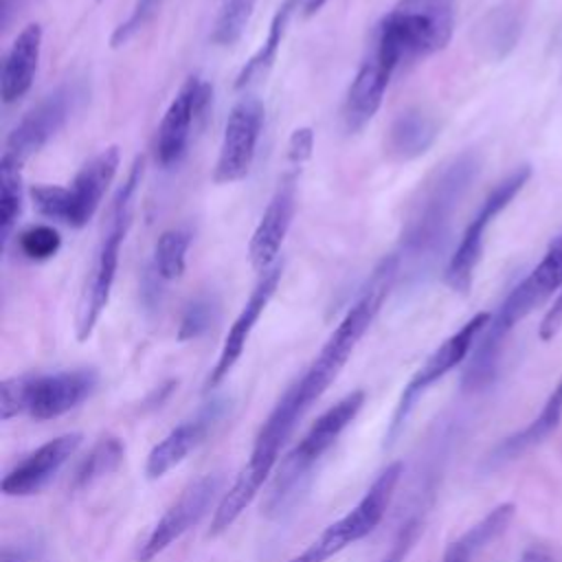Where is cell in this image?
Listing matches in <instances>:
<instances>
[{
  "instance_id": "6da1fadb",
  "label": "cell",
  "mask_w": 562,
  "mask_h": 562,
  "mask_svg": "<svg viewBox=\"0 0 562 562\" xmlns=\"http://www.w3.org/2000/svg\"><path fill=\"white\" fill-rule=\"evenodd\" d=\"M476 173V154L463 151L441 165L419 187L402 224L400 250L395 252L400 272L406 268L417 277L437 263L448 244L454 213L472 187Z\"/></svg>"
},
{
  "instance_id": "7a4b0ae2",
  "label": "cell",
  "mask_w": 562,
  "mask_h": 562,
  "mask_svg": "<svg viewBox=\"0 0 562 562\" xmlns=\"http://www.w3.org/2000/svg\"><path fill=\"white\" fill-rule=\"evenodd\" d=\"M400 277V261L395 255L384 257L378 268L373 270L371 279L362 288L356 303L347 310V314L340 318L336 329L329 334L327 342L314 358V362L307 367V371L281 395V404L301 419L307 408L327 391V386L338 378L340 369L351 358L356 345L378 316L393 281Z\"/></svg>"
},
{
  "instance_id": "3957f363",
  "label": "cell",
  "mask_w": 562,
  "mask_h": 562,
  "mask_svg": "<svg viewBox=\"0 0 562 562\" xmlns=\"http://www.w3.org/2000/svg\"><path fill=\"white\" fill-rule=\"evenodd\" d=\"M555 290H562V233H558L549 241L538 266L518 285L512 288V292L501 303L498 312L481 331L470 364L463 373V386L481 389L490 384V380L496 373L505 336L514 329L516 323H520L529 312L544 303Z\"/></svg>"
},
{
  "instance_id": "277c9868",
  "label": "cell",
  "mask_w": 562,
  "mask_h": 562,
  "mask_svg": "<svg viewBox=\"0 0 562 562\" xmlns=\"http://www.w3.org/2000/svg\"><path fill=\"white\" fill-rule=\"evenodd\" d=\"M140 176H143V158H136V162L132 165L123 187L119 189V193L112 202L108 226L103 231L92 270L88 274L86 288H83L81 299H79L77 318H75V331H77L79 340L90 338L99 316L103 314V310L110 301V292H112L116 268H119V252H121V244H123V239L127 235V228H130V222H132L134 195H136V189L140 184Z\"/></svg>"
},
{
  "instance_id": "5b68a950",
  "label": "cell",
  "mask_w": 562,
  "mask_h": 562,
  "mask_svg": "<svg viewBox=\"0 0 562 562\" xmlns=\"http://www.w3.org/2000/svg\"><path fill=\"white\" fill-rule=\"evenodd\" d=\"M454 31V0H400L375 26L373 44L400 64L448 46Z\"/></svg>"
},
{
  "instance_id": "8992f818",
  "label": "cell",
  "mask_w": 562,
  "mask_h": 562,
  "mask_svg": "<svg viewBox=\"0 0 562 562\" xmlns=\"http://www.w3.org/2000/svg\"><path fill=\"white\" fill-rule=\"evenodd\" d=\"M362 404H364V391H353L345 395L340 402H336L331 408H327L312 424V428L303 435V439L292 448V452L279 465V472L274 476L272 490L266 501V512L270 516H279L296 501L316 461L334 446L340 432L356 419Z\"/></svg>"
},
{
  "instance_id": "52a82bcc",
  "label": "cell",
  "mask_w": 562,
  "mask_h": 562,
  "mask_svg": "<svg viewBox=\"0 0 562 562\" xmlns=\"http://www.w3.org/2000/svg\"><path fill=\"white\" fill-rule=\"evenodd\" d=\"M119 165V147H105L79 169L70 187L35 184L31 187V200L44 217L81 228L94 217Z\"/></svg>"
},
{
  "instance_id": "ba28073f",
  "label": "cell",
  "mask_w": 562,
  "mask_h": 562,
  "mask_svg": "<svg viewBox=\"0 0 562 562\" xmlns=\"http://www.w3.org/2000/svg\"><path fill=\"white\" fill-rule=\"evenodd\" d=\"M402 470L404 468L400 461L386 465L349 514L331 522L316 540H312L299 555H294L288 562H325L331 555L340 553L351 542L369 536L382 520L395 492V485L402 476Z\"/></svg>"
},
{
  "instance_id": "9c48e42d",
  "label": "cell",
  "mask_w": 562,
  "mask_h": 562,
  "mask_svg": "<svg viewBox=\"0 0 562 562\" xmlns=\"http://www.w3.org/2000/svg\"><path fill=\"white\" fill-rule=\"evenodd\" d=\"M531 169L527 165L514 169L507 178H503L483 200V204L479 206L476 215L470 220V224L465 226L454 252L450 255L446 270H443V281L450 290L459 292V294H468L474 281V270L481 261L483 255V239H485V231L492 224V220L516 198V193L525 187V182L529 180Z\"/></svg>"
},
{
  "instance_id": "30bf717a",
  "label": "cell",
  "mask_w": 562,
  "mask_h": 562,
  "mask_svg": "<svg viewBox=\"0 0 562 562\" xmlns=\"http://www.w3.org/2000/svg\"><path fill=\"white\" fill-rule=\"evenodd\" d=\"M83 97L86 90L79 81H68L55 88L37 105H33L11 130L4 143V154L18 158L20 162H26L66 125Z\"/></svg>"
},
{
  "instance_id": "8fae6325",
  "label": "cell",
  "mask_w": 562,
  "mask_h": 562,
  "mask_svg": "<svg viewBox=\"0 0 562 562\" xmlns=\"http://www.w3.org/2000/svg\"><path fill=\"white\" fill-rule=\"evenodd\" d=\"M492 314L487 312H479L474 314L465 325H461L450 338H446L428 358L426 362L417 369V373L408 380V384L404 386L391 428H389V441H393L397 437V432L402 430L413 404L417 402V397L439 378H443L450 369H454L459 362L465 360V356L472 351L476 338L481 336V331L487 327Z\"/></svg>"
},
{
  "instance_id": "7c38bea8",
  "label": "cell",
  "mask_w": 562,
  "mask_h": 562,
  "mask_svg": "<svg viewBox=\"0 0 562 562\" xmlns=\"http://www.w3.org/2000/svg\"><path fill=\"white\" fill-rule=\"evenodd\" d=\"M261 125L263 105L259 99L244 97L231 108L213 169V180L217 184L239 182L248 176L255 160Z\"/></svg>"
},
{
  "instance_id": "4fadbf2b",
  "label": "cell",
  "mask_w": 562,
  "mask_h": 562,
  "mask_svg": "<svg viewBox=\"0 0 562 562\" xmlns=\"http://www.w3.org/2000/svg\"><path fill=\"white\" fill-rule=\"evenodd\" d=\"M211 94L213 88L206 81H200V77H189L180 86L156 130L154 154L162 167H171L184 156L191 127L211 103Z\"/></svg>"
},
{
  "instance_id": "5bb4252c",
  "label": "cell",
  "mask_w": 562,
  "mask_h": 562,
  "mask_svg": "<svg viewBox=\"0 0 562 562\" xmlns=\"http://www.w3.org/2000/svg\"><path fill=\"white\" fill-rule=\"evenodd\" d=\"M222 485H224V479L217 472L195 479L156 522L149 538L138 551V562L154 560L171 542H176L187 529H191L209 512L213 501L220 496Z\"/></svg>"
},
{
  "instance_id": "9a60e30c",
  "label": "cell",
  "mask_w": 562,
  "mask_h": 562,
  "mask_svg": "<svg viewBox=\"0 0 562 562\" xmlns=\"http://www.w3.org/2000/svg\"><path fill=\"white\" fill-rule=\"evenodd\" d=\"M397 66L400 61L389 50L371 42V48L347 90L342 112L347 132L362 130L375 116Z\"/></svg>"
},
{
  "instance_id": "2e32d148",
  "label": "cell",
  "mask_w": 562,
  "mask_h": 562,
  "mask_svg": "<svg viewBox=\"0 0 562 562\" xmlns=\"http://www.w3.org/2000/svg\"><path fill=\"white\" fill-rule=\"evenodd\" d=\"M97 386L92 369L26 375V411L33 419H55L79 406Z\"/></svg>"
},
{
  "instance_id": "e0dca14e",
  "label": "cell",
  "mask_w": 562,
  "mask_h": 562,
  "mask_svg": "<svg viewBox=\"0 0 562 562\" xmlns=\"http://www.w3.org/2000/svg\"><path fill=\"white\" fill-rule=\"evenodd\" d=\"M294 213H296V173L290 171L281 178L263 215L259 217L252 231V237L248 244V257L255 270L266 272L274 266L281 244L292 226Z\"/></svg>"
},
{
  "instance_id": "ac0fdd59",
  "label": "cell",
  "mask_w": 562,
  "mask_h": 562,
  "mask_svg": "<svg viewBox=\"0 0 562 562\" xmlns=\"http://www.w3.org/2000/svg\"><path fill=\"white\" fill-rule=\"evenodd\" d=\"M79 443H81V432H66L46 441L2 476L0 481L2 494L31 496L40 492L59 472V468L75 454Z\"/></svg>"
},
{
  "instance_id": "d6986e66",
  "label": "cell",
  "mask_w": 562,
  "mask_h": 562,
  "mask_svg": "<svg viewBox=\"0 0 562 562\" xmlns=\"http://www.w3.org/2000/svg\"><path fill=\"white\" fill-rule=\"evenodd\" d=\"M281 272L283 268L279 263H274L270 270L261 272L257 285L252 288L250 296L246 299L241 312L237 314V318L233 321L226 338H224V345H222V351H220V358L209 375V389L211 386H217L226 375L228 371L235 367V362L239 360L244 347H246V340L250 336V331L255 329L259 316L263 314V310L268 307L270 299L274 296L277 288H279V281H281Z\"/></svg>"
},
{
  "instance_id": "ffe728a7",
  "label": "cell",
  "mask_w": 562,
  "mask_h": 562,
  "mask_svg": "<svg viewBox=\"0 0 562 562\" xmlns=\"http://www.w3.org/2000/svg\"><path fill=\"white\" fill-rule=\"evenodd\" d=\"M222 411H224V402L213 400L204 408H200V413L195 417H191V419L178 424L173 430H169L167 437L162 441H158L151 448V452L147 454V463H145L147 479H160L171 468H176L209 435L213 424L220 419Z\"/></svg>"
},
{
  "instance_id": "44dd1931",
  "label": "cell",
  "mask_w": 562,
  "mask_h": 562,
  "mask_svg": "<svg viewBox=\"0 0 562 562\" xmlns=\"http://www.w3.org/2000/svg\"><path fill=\"white\" fill-rule=\"evenodd\" d=\"M42 35V26L37 22H31L11 42L0 70L2 103H15L31 90L40 64Z\"/></svg>"
},
{
  "instance_id": "7402d4cb",
  "label": "cell",
  "mask_w": 562,
  "mask_h": 562,
  "mask_svg": "<svg viewBox=\"0 0 562 562\" xmlns=\"http://www.w3.org/2000/svg\"><path fill=\"white\" fill-rule=\"evenodd\" d=\"M437 121L422 110L400 112L386 134V151L397 160H413L430 149L437 140Z\"/></svg>"
},
{
  "instance_id": "603a6c76",
  "label": "cell",
  "mask_w": 562,
  "mask_h": 562,
  "mask_svg": "<svg viewBox=\"0 0 562 562\" xmlns=\"http://www.w3.org/2000/svg\"><path fill=\"white\" fill-rule=\"evenodd\" d=\"M301 9V0H283L272 20H270V26H268V35L266 40L261 42V46L257 48V53L241 66L237 79H235V88L241 90L246 86H250L252 81L261 79L274 64L277 55H279V48H281V42L288 33V24L292 20V15Z\"/></svg>"
},
{
  "instance_id": "cb8c5ba5",
  "label": "cell",
  "mask_w": 562,
  "mask_h": 562,
  "mask_svg": "<svg viewBox=\"0 0 562 562\" xmlns=\"http://www.w3.org/2000/svg\"><path fill=\"white\" fill-rule=\"evenodd\" d=\"M22 165L18 158L2 151L0 158V237L2 244L9 241V235L15 226V220L22 211Z\"/></svg>"
},
{
  "instance_id": "d4e9b609",
  "label": "cell",
  "mask_w": 562,
  "mask_h": 562,
  "mask_svg": "<svg viewBox=\"0 0 562 562\" xmlns=\"http://www.w3.org/2000/svg\"><path fill=\"white\" fill-rule=\"evenodd\" d=\"M191 233L187 228H167L160 233L154 248V272L162 281H176L187 268V250Z\"/></svg>"
},
{
  "instance_id": "484cf974",
  "label": "cell",
  "mask_w": 562,
  "mask_h": 562,
  "mask_svg": "<svg viewBox=\"0 0 562 562\" xmlns=\"http://www.w3.org/2000/svg\"><path fill=\"white\" fill-rule=\"evenodd\" d=\"M123 454H125V448L121 439L103 437L99 443H94V448L86 454V459L77 468L72 476V490H83L97 479L114 472L121 465Z\"/></svg>"
},
{
  "instance_id": "4316f807",
  "label": "cell",
  "mask_w": 562,
  "mask_h": 562,
  "mask_svg": "<svg viewBox=\"0 0 562 562\" xmlns=\"http://www.w3.org/2000/svg\"><path fill=\"white\" fill-rule=\"evenodd\" d=\"M255 4L257 0H222L213 22L211 42L217 46L237 44L250 22Z\"/></svg>"
},
{
  "instance_id": "83f0119b",
  "label": "cell",
  "mask_w": 562,
  "mask_h": 562,
  "mask_svg": "<svg viewBox=\"0 0 562 562\" xmlns=\"http://www.w3.org/2000/svg\"><path fill=\"white\" fill-rule=\"evenodd\" d=\"M514 518V505L512 503H503L498 507H494L483 520H479L474 527H470L463 536L461 542L476 553L479 549H483L485 544H490L492 540H496L509 525V520Z\"/></svg>"
},
{
  "instance_id": "f1b7e54d",
  "label": "cell",
  "mask_w": 562,
  "mask_h": 562,
  "mask_svg": "<svg viewBox=\"0 0 562 562\" xmlns=\"http://www.w3.org/2000/svg\"><path fill=\"white\" fill-rule=\"evenodd\" d=\"M61 246L59 233L48 224H35L18 235V248L26 259L44 261L57 255Z\"/></svg>"
},
{
  "instance_id": "f546056e",
  "label": "cell",
  "mask_w": 562,
  "mask_h": 562,
  "mask_svg": "<svg viewBox=\"0 0 562 562\" xmlns=\"http://www.w3.org/2000/svg\"><path fill=\"white\" fill-rule=\"evenodd\" d=\"M215 316V301L211 296H198L187 305L178 327V340H191L202 336Z\"/></svg>"
},
{
  "instance_id": "4dcf8cb0",
  "label": "cell",
  "mask_w": 562,
  "mask_h": 562,
  "mask_svg": "<svg viewBox=\"0 0 562 562\" xmlns=\"http://www.w3.org/2000/svg\"><path fill=\"white\" fill-rule=\"evenodd\" d=\"M156 9H158V0H138L134 4L132 13L127 15V20H123L114 29V33L110 37V44L116 48V46H123L127 40H132L147 24V20L154 15Z\"/></svg>"
},
{
  "instance_id": "1f68e13d",
  "label": "cell",
  "mask_w": 562,
  "mask_h": 562,
  "mask_svg": "<svg viewBox=\"0 0 562 562\" xmlns=\"http://www.w3.org/2000/svg\"><path fill=\"white\" fill-rule=\"evenodd\" d=\"M314 151V130L312 127H296L292 134H290V140H288V160L294 165V167H301L305 160H310Z\"/></svg>"
},
{
  "instance_id": "d6a6232c",
  "label": "cell",
  "mask_w": 562,
  "mask_h": 562,
  "mask_svg": "<svg viewBox=\"0 0 562 562\" xmlns=\"http://www.w3.org/2000/svg\"><path fill=\"white\" fill-rule=\"evenodd\" d=\"M417 531H419V522H417V520L406 522V525L400 529L397 540L393 542L389 555H386L384 560H380V562H404L408 549L413 547V542H415V538H417Z\"/></svg>"
},
{
  "instance_id": "836d02e7",
  "label": "cell",
  "mask_w": 562,
  "mask_h": 562,
  "mask_svg": "<svg viewBox=\"0 0 562 562\" xmlns=\"http://www.w3.org/2000/svg\"><path fill=\"white\" fill-rule=\"evenodd\" d=\"M562 327V290L540 323V338L551 340Z\"/></svg>"
},
{
  "instance_id": "e575fe53",
  "label": "cell",
  "mask_w": 562,
  "mask_h": 562,
  "mask_svg": "<svg viewBox=\"0 0 562 562\" xmlns=\"http://www.w3.org/2000/svg\"><path fill=\"white\" fill-rule=\"evenodd\" d=\"M470 558H472V551H470V549L461 542V538H459V540H454V542L448 544V549H446L441 562H470Z\"/></svg>"
},
{
  "instance_id": "d590c367",
  "label": "cell",
  "mask_w": 562,
  "mask_h": 562,
  "mask_svg": "<svg viewBox=\"0 0 562 562\" xmlns=\"http://www.w3.org/2000/svg\"><path fill=\"white\" fill-rule=\"evenodd\" d=\"M31 553L26 549H11V547H2L0 551V562H29Z\"/></svg>"
},
{
  "instance_id": "8d00e7d4",
  "label": "cell",
  "mask_w": 562,
  "mask_h": 562,
  "mask_svg": "<svg viewBox=\"0 0 562 562\" xmlns=\"http://www.w3.org/2000/svg\"><path fill=\"white\" fill-rule=\"evenodd\" d=\"M520 562H551L549 558H547V553L544 551H540V549H527V551H522V555H520Z\"/></svg>"
},
{
  "instance_id": "74e56055",
  "label": "cell",
  "mask_w": 562,
  "mask_h": 562,
  "mask_svg": "<svg viewBox=\"0 0 562 562\" xmlns=\"http://www.w3.org/2000/svg\"><path fill=\"white\" fill-rule=\"evenodd\" d=\"M325 2H327V0H301V11H303V15L310 18V15L318 13Z\"/></svg>"
},
{
  "instance_id": "f35d334b",
  "label": "cell",
  "mask_w": 562,
  "mask_h": 562,
  "mask_svg": "<svg viewBox=\"0 0 562 562\" xmlns=\"http://www.w3.org/2000/svg\"><path fill=\"white\" fill-rule=\"evenodd\" d=\"M551 395H553V397H558V400H560V402H562V382H560V384H558V386H555V391H553V393H551Z\"/></svg>"
}]
</instances>
